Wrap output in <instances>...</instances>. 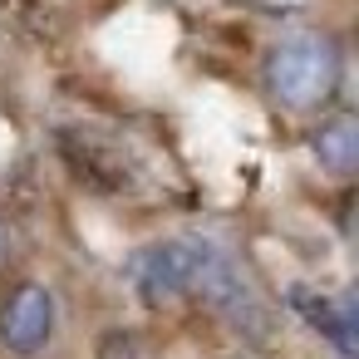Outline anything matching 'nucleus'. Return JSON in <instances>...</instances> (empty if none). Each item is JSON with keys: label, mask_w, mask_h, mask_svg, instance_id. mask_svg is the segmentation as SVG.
<instances>
[{"label": "nucleus", "mask_w": 359, "mask_h": 359, "mask_svg": "<svg viewBox=\"0 0 359 359\" xmlns=\"http://www.w3.org/2000/svg\"><path fill=\"white\" fill-rule=\"evenodd\" d=\"M187 295H197L207 310H217V315H222L241 339H251V344H266L271 330H276V315H271L266 295L256 290V280H251V276L241 271V261H236L222 241H212V236H202V246H197V266H192Z\"/></svg>", "instance_id": "obj_1"}, {"label": "nucleus", "mask_w": 359, "mask_h": 359, "mask_svg": "<svg viewBox=\"0 0 359 359\" xmlns=\"http://www.w3.org/2000/svg\"><path fill=\"white\" fill-rule=\"evenodd\" d=\"M266 94L290 114H315L339 84V50L330 35H285L261 65Z\"/></svg>", "instance_id": "obj_2"}, {"label": "nucleus", "mask_w": 359, "mask_h": 359, "mask_svg": "<svg viewBox=\"0 0 359 359\" xmlns=\"http://www.w3.org/2000/svg\"><path fill=\"white\" fill-rule=\"evenodd\" d=\"M197 246H202V236H172V241H153V246L133 251L128 285L138 290V300L143 305H172V300H182L187 285H192Z\"/></svg>", "instance_id": "obj_3"}, {"label": "nucleus", "mask_w": 359, "mask_h": 359, "mask_svg": "<svg viewBox=\"0 0 359 359\" xmlns=\"http://www.w3.org/2000/svg\"><path fill=\"white\" fill-rule=\"evenodd\" d=\"M55 325H60V305H55V290L40 280H25L0 300V344L20 359L40 354L55 339Z\"/></svg>", "instance_id": "obj_4"}, {"label": "nucleus", "mask_w": 359, "mask_h": 359, "mask_svg": "<svg viewBox=\"0 0 359 359\" xmlns=\"http://www.w3.org/2000/svg\"><path fill=\"white\" fill-rule=\"evenodd\" d=\"M285 300H290V310H300V320H305L310 330H320L344 359H354V349H359V339H354L359 315H354V295H349V290H344V295H315V290H305V285H290Z\"/></svg>", "instance_id": "obj_5"}, {"label": "nucleus", "mask_w": 359, "mask_h": 359, "mask_svg": "<svg viewBox=\"0 0 359 359\" xmlns=\"http://www.w3.org/2000/svg\"><path fill=\"white\" fill-rule=\"evenodd\" d=\"M310 153H315V163H320L325 172L349 177V172L359 168V118L339 114V118L320 123L315 138H310Z\"/></svg>", "instance_id": "obj_6"}, {"label": "nucleus", "mask_w": 359, "mask_h": 359, "mask_svg": "<svg viewBox=\"0 0 359 359\" xmlns=\"http://www.w3.org/2000/svg\"><path fill=\"white\" fill-rule=\"evenodd\" d=\"M94 359H143V344H138L133 330H109L99 339V354Z\"/></svg>", "instance_id": "obj_7"}, {"label": "nucleus", "mask_w": 359, "mask_h": 359, "mask_svg": "<svg viewBox=\"0 0 359 359\" xmlns=\"http://www.w3.org/2000/svg\"><path fill=\"white\" fill-rule=\"evenodd\" d=\"M271 6H305V0H271Z\"/></svg>", "instance_id": "obj_8"}, {"label": "nucleus", "mask_w": 359, "mask_h": 359, "mask_svg": "<svg viewBox=\"0 0 359 359\" xmlns=\"http://www.w3.org/2000/svg\"><path fill=\"white\" fill-rule=\"evenodd\" d=\"M0 256H6V226H0Z\"/></svg>", "instance_id": "obj_9"}]
</instances>
